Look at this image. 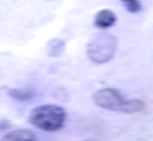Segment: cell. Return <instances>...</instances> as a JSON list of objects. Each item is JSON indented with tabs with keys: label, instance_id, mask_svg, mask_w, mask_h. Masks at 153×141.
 Listing matches in <instances>:
<instances>
[{
	"label": "cell",
	"instance_id": "6da1fadb",
	"mask_svg": "<svg viewBox=\"0 0 153 141\" xmlns=\"http://www.w3.org/2000/svg\"><path fill=\"white\" fill-rule=\"evenodd\" d=\"M91 98L96 106L117 113H139L146 108L144 101L139 98L128 100L114 88H101L93 93Z\"/></svg>",
	"mask_w": 153,
	"mask_h": 141
},
{
	"label": "cell",
	"instance_id": "7a4b0ae2",
	"mask_svg": "<svg viewBox=\"0 0 153 141\" xmlns=\"http://www.w3.org/2000/svg\"><path fill=\"white\" fill-rule=\"evenodd\" d=\"M29 123L44 132H58L66 124L67 111L61 105L43 104L31 110Z\"/></svg>",
	"mask_w": 153,
	"mask_h": 141
},
{
	"label": "cell",
	"instance_id": "3957f363",
	"mask_svg": "<svg viewBox=\"0 0 153 141\" xmlns=\"http://www.w3.org/2000/svg\"><path fill=\"white\" fill-rule=\"evenodd\" d=\"M117 39L111 34H99L88 43L86 55L93 64L104 65L109 63L116 53Z\"/></svg>",
	"mask_w": 153,
	"mask_h": 141
},
{
	"label": "cell",
	"instance_id": "277c9868",
	"mask_svg": "<svg viewBox=\"0 0 153 141\" xmlns=\"http://www.w3.org/2000/svg\"><path fill=\"white\" fill-rule=\"evenodd\" d=\"M116 20H117V17H116L114 12L105 8V9L99 10L96 14L93 23L99 29H108L116 23Z\"/></svg>",
	"mask_w": 153,
	"mask_h": 141
},
{
	"label": "cell",
	"instance_id": "5b68a950",
	"mask_svg": "<svg viewBox=\"0 0 153 141\" xmlns=\"http://www.w3.org/2000/svg\"><path fill=\"white\" fill-rule=\"evenodd\" d=\"M0 141H37V135L30 130L19 128L6 133Z\"/></svg>",
	"mask_w": 153,
	"mask_h": 141
},
{
	"label": "cell",
	"instance_id": "8992f818",
	"mask_svg": "<svg viewBox=\"0 0 153 141\" xmlns=\"http://www.w3.org/2000/svg\"><path fill=\"white\" fill-rule=\"evenodd\" d=\"M66 43L61 38H52L47 43V55L50 57H60L65 51Z\"/></svg>",
	"mask_w": 153,
	"mask_h": 141
},
{
	"label": "cell",
	"instance_id": "52a82bcc",
	"mask_svg": "<svg viewBox=\"0 0 153 141\" xmlns=\"http://www.w3.org/2000/svg\"><path fill=\"white\" fill-rule=\"evenodd\" d=\"M8 95L15 100L17 102H28L33 98L35 94L31 90H27V89H21V88H15V89H10L8 92Z\"/></svg>",
	"mask_w": 153,
	"mask_h": 141
},
{
	"label": "cell",
	"instance_id": "ba28073f",
	"mask_svg": "<svg viewBox=\"0 0 153 141\" xmlns=\"http://www.w3.org/2000/svg\"><path fill=\"white\" fill-rule=\"evenodd\" d=\"M123 7L127 9V12H129L131 14H136L142 10V4L140 0H121Z\"/></svg>",
	"mask_w": 153,
	"mask_h": 141
},
{
	"label": "cell",
	"instance_id": "9c48e42d",
	"mask_svg": "<svg viewBox=\"0 0 153 141\" xmlns=\"http://www.w3.org/2000/svg\"><path fill=\"white\" fill-rule=\"evenodd\" d=\"M84 141H92V140H84Z\"/></svg>",
	"mask_w": 153,
	"mask_h": 141
}]
</instances>
